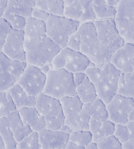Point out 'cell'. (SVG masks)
Masks as SVG:
<instances>
[{"instance_id": "cell-1", "label": "cell", "mask_w": 134, "mask_h": 149, "mask_svg": "<svg viewBox=\"0 0 134 149\" xmlns=\"http://www.w3.org/2000/svg\"><path fill=\"white\" fill-rule=\"evenodd\" d=\"M24 50L26 63L41 67L51 64L61 48L50 40L46 32H42L24 36Z\"/></svg>"}, {"instance_id": "cell-2", "label": "cell", "mask_w": 134, "mask_h": 149, "mask_svg": "<svg viewBox=\"0 0 134 149\" xmlns=\"http://www.w3.org/2000/svg\"><path fill=\"white\" fill-rule=\"evenodd\" d=\"M85 73L93 83L98 98L106 105L117 94L121 72L108 62L100 67H88Z\"/></svg>"}, {"instance_id": "cell-3", "label": "cell", "mask_w": 134, "mask_h": 149, "mask_svg": "<svg viewBox=\"0 0 134 149\" xmlns=\"http://www.w3.org/2000/svg\"><path fill=\"white\" fill-rule=\"evenodd\" d=\"M93 23L103 56L108 63L114 52L126 42L119 32L114 19H96Z\"/></svg>"}, {"instance_id": "cell-4", "label": "cell", "mask_w": 134, "mask_h": 149, "mask_svg": "<svg viewBox=\"0 0 134 149\" xmlns=\"http://www.w3.org/2000/svg\"><path fill=\"white\" fill-rule=\"evenodd\" d=\"M43 93L56 100L76 95L72 73L65 69H51L47 74Z\"/></svg>"}, {"instance_id": "cell-5", "label": "cell", "mask_w": 134, "mask_h": 149, "mask_svg": "<svg viewBox=\"0 0 134 149\" xmlns=\"http://www.w3.org/2000/svg\"><path fill=\"white\" fill-rule=\"evenodd\" d=\"M46 23V34L61 49L67 47L69 37L77 31L81 22L65 16L50 15Z\"/></svg>"}, {"instance_id": "cell-6", "label": "cell", "mask_w": 134, "mask_h": 149, "mask_svg": "<svg viewBox=\"0 0 134 149\" xmlns=\"http://www.w3.org/2000/svg\"><path fill=\"white\" fill-rule=\"evenodd\" d=\"M77 31L81 36V53L95 67H100L107 63L103 56L93 22L81 23Z\"/></svg>"}, {"instance_id": "cell-7", "label": "cell", "mask_w": 134, "mask_h": 149, "mask_svg": "<svg viewBox=\"0 0 134 149\" xmlns=\"http://www.w3.org/2000/svg\"><path fill=\"white\" fill-rule=\"evenodd\" d=\"M35 108L44 118L46 128L58 130L65 124V117L59 100L41 93L36 96Z\"/></svg>"}, {"instance_id": "cell-8", "label": "cell", "mask_w": 134, "mask_h": 149, "mask_svg": "<svg viewBox=\"0 0 134 149\" xmlns=\"http://www.w3.org/2000/svg\"><path fill=\"white\" fill-rule=\"evenodd\" d=\"M51 65L52 69H62L71 73L85 72L88 67L93 65L85 54L68 47L61 49Z\"/></svg>"}, {"instance_id": "cell-9", "label": "cell", "mask_w": 134, "mask_h": 149, "mask_svg": "<svg viewBox=\"0 0 134 149\" xmlns=\"http://www.w3.org/2000/svg\"><path fill=\"white\" fill-rule=\"evenodd\" d=\"M114 21L125 42L134 45V0H121Z\"/></svg>"}, {"instance_id": "cell-10", "label": "cell", "mask_w": 134, "mask_h": 149, "mask_svg": "<svg viewBox=\"0 0 134 149\" xmlns=\"http://www.w3.org/2000/svg\"><path fill=\"white\" fill-rule=\"evenodd\" d=\"M46 79L47 74L42 71L40 68L26 64L17 84H18L28 95L36 97L43 92Z\"/></svg>"}, {"instance_id": "cell-11", "label": "cell", "mask_w": 134, "mask_h": 149, "mask_svg": "<svg viewBox=\"0 0 134 149\" xmlns=\"http://www.w3.org/2000/svg\"><path fill=\"white\" fill-rule=\"evenodd\" d=\"M134 106V100L116 94L110 102L106 104L108 120L113 124H127L128 114Z\"/></svg>"}, {"instance_id": "cell-12", "label": "cell", "mask_w": 134, "mask_h": 149, "mask_svg": "<svg viewBox=\"0 0 134 149\" xmlns=\"http://www.w3.org/2000/svg\"><path fill=\"white\" fill-rule=\"evenodd\" d=\"M64 16L81 23L97 19L93 11V0H72L65 6Z\"/></svg>"}, {"instance_id": "cell-13", "label": "cell", "mask_w": 134, "mask_h": 149, "mask_svg": "<svg viewBox=\"0 0 134 149\" xmlns=\"http://www.w3.org/2000/svg\"><path fill=\"white\" fill-rule=\"evenodd\" d=\"M20 68L17 61L0 52V92L8 91L19 79Z\"/></svg>"}, {"instance_id": "cell-14", "label": "cell", "mask_w": 134, "mask_h": 149, "mask_svg": "<svg viewBox=\"0 0 134 149\" xmlns=\"http://www.w3.org/2000/svg\"><path fill=\"white\" fill-rule=\"evenodd\" d=\"M2 52L12 60L26 62L24 30H12L4 43Z\"/></svg>"}, {"instance_id": "cell-15", "label": "cell", "mask_w": 134, "mask_h": 149, "mask_svg": "<svg viewBox=\"0 0 134 149\" xmlns=\"http://www.w3.org/2000/svg\"><path fill=\"white\" fill-rule=\"evenodd\" d=\"M109 62L121 73H133L134 71V45L125 42L113 54Z\"/></svg>"}, {"instance_id": "cell-16", "label": "cell", "mask_w": 134, "mask_h": 149, "mask_svg": "<svg viewBox=\"0 0 134 149\" xmlns=\"http://www.w3.org/2000/svg\"><path fill=\"white\" fill-rule=\"evenodd\" d=\"M59 100L65 117V124L71 128L72 131L77 130L78 115L83 104L77 95L65 97Z\"/></svg>"}, {"instance_id": "cell-17", "label": "cell", "mask_w": 134, "mask_h": 149, "mask_svg": "<svg viewBox=\"0 0 134 149\" xmlns=\"http://www.w3.org/2000/svg\"><path fill=\"white\" fill-rule=\"evenodd\" d=\"M38 133L41 149H65L69 134L60 130L44 128Z\"/></svg>"}, {"instance_id": "cell-18", "label": "cell", "mask_w": 134, "mask_h": 149, "mask_svg": "<svg viewBox=\"0 0 134 149\" xmlns=\"http://www.w3.org/2000/svg\"><path fill=\"white\" fill-rule=\"evenodd\" d=\"M18 112L22 121L28 124L34 132H39L46 128L44 118L35 107L22 108L18 110Z\"/></svg>"}, {"instance_id": "cell-19", "label": "cell", "mask_w": 134, "mask_h": 149, "mask_svg": "<svg viewBox=\"0 0 134 149\" xmlns=\"http://www.w3.org/2000/svg\"><path fill=\"white\" fill-rule=\"evenodd\" d=\"M17 111L24 108L35 107L36 97L28 95L18 84H15L8 89Z\"/></svg>"}, {"instance_id": "cell-20", "label": "cell", "mask_w": 134, "mask_h": 149, "mask_svg": "<svg viewBox=\"0 0 134 149\" xmlns=\"http://www.w3.org/2000/svg\"><path fill=\"white\" fill-rule=\"evenodd\" d=\"M7 118L9 121L10 128L17 143L32 132L28 125L24 123L21 119L18 111L10 113Z\"/></svg>"}, {"instance_id": "cell-21", "label": "cell", "mask_w": 134, "mask_h": 149, "mask_svg": "<svg viewBox=\"0 0 134 149\" xmlns=\"http://www.w3.org/2000/svg\"><path fill=\"white\" fill-rule=\"evenodd\" d=\"M76 93L83 104L93 102L98 98L95 85L87 77L80 85L76 87Z\"/></svg>"}, {"instance_id": "cell-22", "label": "cell", "mask_w": 134, "mask_h": 149, "mask_svg": "<svg viewBox=\"0 0 134 149\" xmlns=\"http://www.w3.org/2000/svg\"><path fill=\"white\" fill-rule=\"evenodd\" d=\"M117 94L124 97L134 98L133 73H121L118 81Z\"/></svg>"}, {"instance_id": "cell-23", "label": "cell", "mask_w": 134, "mask_h": 149, "mask_svg": "<svg viewBox=\"0 0 134 149\" xmlns=\"http://www.w3.org/2000/svg\"><path fill=\"white\" fill-rule=\"evenodd\" d=\"M34 8L44 11L50 15L64 16L63 0H36Z\"/></svg>"}, {"instance_id": "cell-24", "label": "cell", "mask_w": 134, "mask_h": 149, "mask_svg": "<svg viewBox=\"0 0 134 149\" xmlns=\"http://www.w3.org/2000/svg\"><path fill=\"white\" fill-rule=\"evenodd\" d=\"M93 8L97 19H115L116 8L107 5L105 0H93Z\"/></svg>"}, {"instance_id": "cell-25", "label": "cell", "mask_w": 134, "mask_h": 149, "mask_svg": "<svg viewBox=\"0 0 134 149\" xmlns=\"http://www.w3.org/2000/svg\"><path fill=\"white\" fill-rule=\"evenodd\" d=\"M0 136L6 149H16L17 142L10 128L7 117L0 118Z\"/></svg>"}, {"instance_id": "cell-26", "label": "cell", "mask_w": 134, "mask_h": 149, "mask_svg": "<svg viewBox=\"0 0 134 149\" xmlns=\"http://www.w3.org/2000/svg\"><path fill=\"white\" fill-rule=\"evenodd\" d=\"M32 9L25 6L17 0H8L7 6L3 13L17 15L28 18L31 17Z\"/></svg>"}, {"instance_id": "cell-27", "label": "cell", "mask_w": 134, "mask_h": 149, "mask_svg": "<svg viewBox=\"0 0 134 149\" xmlns=\"http://www.w3.org/2000/svg\"><path fill=\"white\" fill-rule=\"evenodd\" d=\"M16 111V108L8 90L0 92V118L8 117Z\"/></svg>"}, {"instance_id": "cell-28", "label": "cell", "mask_w": 134, "mask_h": 149, "mask_svg": "<svg viewBox=\"0 0 134 149\" xmlns=\"http://www.w3.org/2000/svg\"><path fill=\"white\" fill-rule=\"evenodd\" d=\"M115 130V124L109 121V120L103 122L99 128L92 134V142L97 143L98 142L102 141L103 139L113 135Z\"/></svg>"}, {"instance_id": "cell-29", "label": "cell", "mask_w": 134, "mask_h": 149, "mask_svg": "<svg viewBox=\"0 0 134 149\" xmlns=\"http://www.w3.org/2000/svg\"><path fill=\"white\" fill-rule=\"evenodd\" d=\"M69 141L78 146L87 147L92 142V134L89 130H75L69 134Z\"/></svg>"}, {"instance_id": "cell-30", "label": "cell", "mask_w": 134, "mask_h": 149, "mask_svg": "<svg viewBox=\"0 0 134 149\" xmlns=\"http://www.w3.org/2000/svg\"><path fill=\"white\" fill-rule=\"evenodd\" d=\"M16 149H41L38 133L32 132L17 143Z\"/></svg>"}, {"instance_id": "cell-31", "label": "cell", "mask_w": 134, "mask_h": 149, "mask_svg": "<svg viewBox=\"0 0 134 149\" xmlns=\"http://www.w3.org/2000/svg\"><path fill=\"white\" fill-rule=\"evenodd\" d=\"M2 17L10 24L13 30H24L26 24L25 17L7 13H3Z\"/></svg>"}, {"instance_id": "cell-32", "label": "cell", "mask_w": 134, "mask_h": 149, "mask_svg": "<svg viewBox=\"0 0 134 149\" xmlns=\"http://www.w3.org/2000/svg\"><path fill=\"white\" fill-rule=\"evenodd\" d=\"M96 144L98 149H122V144L113 135L109 136Z\"/></svg>"}, {"instance_id": "cell-33", "label": "cell", "mask_w": 134, "mask_h": 149, "mask_svg": "<svg viewBox=\"0 0 134 149\" xmlns=\"http://www.w3.org/2000/svg\"><path fill=\"white\" fill-rule=\"evenodd\" d=\"M113 136L117 139L121 144L124 143L130 140V135L126 124H115V130Z\"/></svg>"}, {"instance_id": "cell-34", "label": "cell", "mask_w": 134, "mask_h": 149, "mask_svg": "<svg viewBox=\"0 0 134 149\" xmlns=\"http://www.w3.org/2000/svg\"><path fill=\"white\" fill-rule=\"evenodd\" d=\"M13 29L10 24L3 17L0 18V52H2L3 47L8 34Z\"/></svg>"}, {"instance_id": "cell-35", "label": "cell", "mask_w": 134, "mask_h": 149, "mask_svg": "<svg viewBox=\"0 0 134 149\" xmlns=\"http://www.w3.org/2000/svg\"><path fill=\"white\" fill-rule=\"evenodd\" d=\"M72 50H76V51H80L81 49V36L80 34L76 31L69 37L67 42V47Z\"/></svg>"}, {"instance_id": "cell-36", "label": "cell", "mask_w": 134, "mask_h": 149, "mask_svg": "<svg viewBox=\"0 0 134 149\" xmlns=\"http://www.w3.org/2000/svg\"><path fill=\"white\" fill-rule=\"evenodd\" d=\"M50 14H48L47 12L44 11L40 10V9L34 8L32 9V12L31 14V17L33 18L38 19V20H41L43 22H46L49 17Z\"/></svg>"}, {"instance_id": "cell-37", "label": "cell", "mask_w": 134, "mask_h": 149, "mask_svg": "<svg viewBox=\"0 0 134 149\" xmlns=\"http://www.w3.org/2000/svg\"><path fill=\"white\" fill-rule=\"evenodd\" d=\"M72 76H73V81L76 87L80 85L87 77L85 72H77V73H72Z\"/></svg>"}, {"instance_id": "cell-38", "label": "cell", "mask_w": 134, "mask_h": 149, "mask_svg": "<svg viewBox=\"0 0 134 149\" xmlns=\"http://www.w3.org/2000/svg\"><path fill=\"white\" fill-rule=\"evenodd\" d=\"M122 149H134V139H130L122 144Z\"/></svg>"}, {"instance_id": "cell-39", "label": "cell", "mask_w": 134, "mask_h": 149, "mask_svg": "<svg viewBox=\"0 0 134 149\" xmlns=\"http://www.w3.org/2000/svg\"><path fill=\"white\" fill-rule=\"evenodd\" d=\"M126 125L130 135V139H134V122H129Z\"/></svg>"}, {"instance_id": "cell-40", "label": "cell", "mask_w": 134, "mask_h": 149, "mask_svg": "<svg viewBox=\"0 0 134 149\" xmlns=\"http://www.w3.org/2000/svg\"><path fill=\"white\" fill-rule=\"evenodd\" d=\"M8 0H0V18H1L3 16L4 11L7 6Z\"/></svg>"}, {"instance_id": "cell-41", "label": "cell", "mask_w": 134, "mask_h": 149, "mask_svg": "<svg viewBox=\"0 0 134 149\" xmlns=\"http://www.w3.org/2000/svg\"><path fill=\"white\" fill-rule=\"evenodd\" d=\"M65 149H85V147H83V146H78L77 144H75L72 142H68L67 145H66Z\"/></svg>"}, {"instance_id": "cell-42", "label": "cell", "mask_w": 134, "mask_h": 149, "mask_svg": "<svg viewBox=\"0 0 134 149\" xmlns=\"http://www.w3.org/2000/svg\"><path fill=\"white\" fill-rule=\"evenodd\" d=\"M17 1H20L21 3H24V5L28 6L30 8H34L35 6V1L36 0H17Z\"/></svg>"}, {"instance_id": "cell-43", "label": "cell", "mask_w": 134, "mask_h": 149, "mask_svg": "<svg viewBox=\"0 0 134 149\" xmlns=\"http://www.w3.org/2000/svg\"><path fill=\"white\" fill-rule=\"evenodd\" d=\"M121 0H105V1L106 2L107 5L113 8H117L118 4L119 3Z\"/></svg>"}, {"instance_id": "cell-44", "label": "cell", "mask_w": 134, "mask_h": 149, "mask_svg": "<svg viewBox=\"0 0 134 149\" xmlns=\"http://www.w3.org/2000/svg\"><path fill=\"white\" fill-rule=\"evenodd\" d=\"M59 130L62 131V132H63L67 133V134H70L72 132V129L71 128H69V127L67 125H66L65 124H64L62 126L60 127V128L59 129Z\"/></svg>"}, {"instance_id": "cell-45", "label": "cell", "mask_w": 134, "mask_h": 149, "mask_svg": "<svg viewBox=\"0 0 134 149\" xmlns=\"http://www.w3.org/2000/svg\"><path fill=\"white\" fill-rule=\"evenodd\" d=\"M40 69L42 70V71L44 73L47 74V73L50 70L52 69V65L51 64H48V65H44V66L40 67Z\"/></svg>"}, {"instance_id": "cell-46", "label": "cell", "mask_w": 134, "mask_h": 149, "mask_svg": "<svg viewBox=\"0 0 134 149\" xmlns=\"http://www.w3.org/2000/svg\"><path fill=\"white\" fill-rule=\"evenodd\" d=\"M128 121L129 122H134V106L131 109L130 112L128 114Z\"/></svg>"}, {"instance_id": "cell-47", "label": "cell", "mask_w": 134, "mask_h": 149, "mask_svg": "<svg viewBox=\"0 0 134 149\" xmlns=\"http://www.w3.org/2000/svg\"><path fill=\"white\" fill-rule=\"evenodd\" d=\"M85 149H98V148L96 143L91 142L87 147H85Z\"/></svg>"}, {"instance_id": "cell-48", "label": "cell", "mask_w": 134, "mask_h": 149, "mask_svg": "<svg viewBox=\"0 0 134 149\" xmlns=\"http://www.w3.org/2000/svg\"><path fill=\"white\" fill-rule=\"evenodd\" d=\"M0 149H6L5 146H4L3 140H2L1 136H0Z\"/></svg>"}, {"instance_id": "cell-49", "label": "cell", "mask_w": 134, "mask_h": 149, "mask_svg": "<svg viewBox=\"0 0 134 149\" xmlns=\"http://www.w3.org/2000/svg\"><path fill=\"white\" fill-rule=\"evenodd\" d=\"M64 3H65V6H67L68 4H69L72 1V0H63Z\"/></svg>"}, {"instance_id": "cell-50", "label": "cell", "mask_w": 134, "mask_h": 149, "mask_svg": "<svg viewBox=\"0 0 134 149\" xmlns=\"http://www.w3.org/2000/svg\"><path fill=\"white\" fill-rule=\"evenodd\" d=\"M133 74H134V71H133Z\"/></svg>"}, {"instance_id": "cell-51", "label": "cell", "mask_w": 134, "mask_h": 149, "mask_svg": "<svg viewBox=\"0 0 134 149\" xmlns=\"http://www.w3.org/2000/svg\"><path fill=\"white\" fill-rule=\"evenodd\" d=\"M133 100H134V98H133Z\"/></svg>"}]
</instances>
